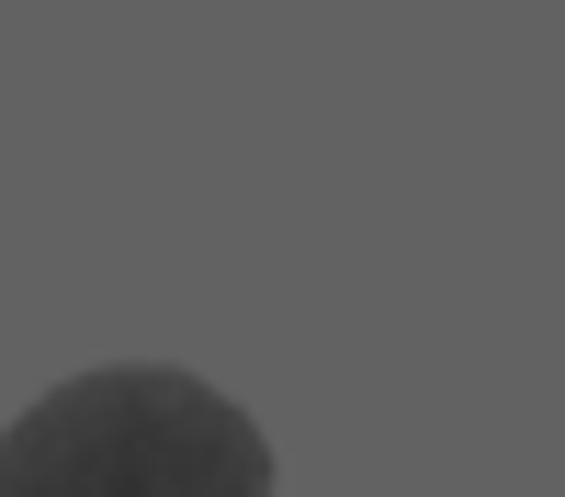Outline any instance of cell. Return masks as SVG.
<instances>
[{
	"instance_id": "6da1fadb",
	"label": "cell",
	"mask_w": 565,
	"mask_h": 497,
	"mask_svg": "<svg viewBox=\"0 0 565 497\" xmlns=\"http://www.w3.org/2000/svg\"><path fill=\"white\" fill-rule=\"evenodd\" d=\"M0 497H282L271 430L181 361H103L0 430Z\"/></svg>"
}]
</instances>
